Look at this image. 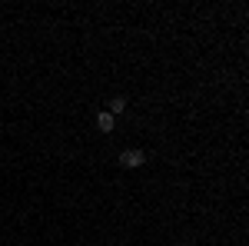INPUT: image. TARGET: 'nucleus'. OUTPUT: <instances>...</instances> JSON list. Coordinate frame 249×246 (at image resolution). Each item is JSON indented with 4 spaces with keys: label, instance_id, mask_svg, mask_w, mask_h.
I'll list each match as a JSON object with an SVG mask.
<instances>
[{
    "label": "nucleus",
    "instance_id": "7ed1b4c3",
    "mask_svg": "<svg viewBox=\"0 0 249 246\" xmlns=\"http://www.w3.org/2000/svg\"><path fill=\"white\" fill-rule=\"evenodd\" d=\"M123 107H126V100L116 96V100H110V110H107V114H123Z\"/></svg>",
    "mask_w": 249,
    "mask_h": 246
},
{
    "label": "nucleus",
    "instance_id": "f257e3e1",
    "mask_svg": "<svg viewBox=\"0 0 249 246\" xmlns=\"http://www.w3.org/2000/svg\"><path fill=\"white\" fill-rule=\"evenodd\" d=\"M143 160H146V153H143V150H123V153H120V167H130V170L140 167Z\"/></svg>",
    "mask_w": 249,
    "mask_h": 246
},
{
    "label": "nucleus",
    "instance_id": "f03ea898",
    "mask_svg": "<svg viewBox=\"0 0 249 246\" xmlns=\"http://www.w3.org/2000/svg\"><path fill=\"white\" fill-rule=\"evenodd\" d=\"M96 127H100L103 133H110V130H113V114H107V110L96 114Z\"/></svg>",
    "mask_w": 249,
    "mask_h": 246
}]
</instances>
